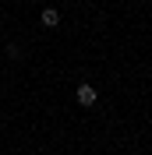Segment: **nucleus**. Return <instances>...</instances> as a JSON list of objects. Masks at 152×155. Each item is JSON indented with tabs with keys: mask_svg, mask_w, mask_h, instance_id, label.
<instances>
[{
	"mask_svg": "<svg viewBox=\"0 0 152 155\" xmlns=\"http://www.w3.org/2000/svg\"><path fill=\"white\" fill-rule=\"evenodd\" d=\"M74 95H78V102H81V106H92L95 99H99L92 85H78V92H74Z\"/></svg>",
	"mask_w": 152,
	"mask_h": 155,
	"instance_id": "1",
	"label": "nucleus"
},
{
	"mask_svg": "<svg viewBox=\"0 0 152 155\" xmlns=\"http://www.w3.org/2000/svg\"><path fill=\"white\" fill-rule=\"evenodd\" d=\"M43 25H46V28H57V25H60V11H43Z\"/></svg>",
	"mask_w": 152,
	"mask_h": 155,
	"instance_id": "2",
	"label": "nucleus"
}]
</instances>
